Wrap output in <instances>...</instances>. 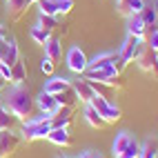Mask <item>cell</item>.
Masks as SVG:
<instances>
[{"label": "cell", "instance_id": "1", "mask_svg": "<svg viewBox=\"0 0 158 158\" xmlns=\"http://www.w3.org/2000/svg\"><path fill=\"white\" fill-rule=\"evenodd\" d=\"M34 107H36V100L31 98V94L25 87H14L7 94L2 109H7L16 120H27L31 116V111H34Z\"/></svg>", "mask_w": 158, "mask_h": 158}, {"label": "cell", "instance_id": "2", "mask_svg": "<svg viewBox=\"0 0 158 158\" xmlns=\"http://www.w3.org/2000/svg\"><path fill=\"white\" fill-rule=\"evenodd\" d=\"M82 76H85V80H96V82H107V85H111V87H118L120 85V71L116 69L114 65H109V67H100V69H85L82 71Z\"/></svg>", "mask_w": 158, "mask_h": 158}, {"label": "cell", "instance_id": "3", "mask_svg": "<svg viewBox=\"0 0 158 158\" xmlns=\"http://www.w3.org/2000/svg\"><path fill=\"white\" fill-rule=\"evenodd\" d=\"M51 131V120H45V123H36V120H23V138L25 140H43L47 138V134Z\"/></svg>", "mask_w": 158, "mask_h": 158}, {"label": "cell", "instance_id": "4", "mask_svg": "<svg viewBox=\"0 0 158 158\" xmlns=\"http://www.w3.org/2000/svg\"><path fill=\"white\" fill-rule=\"evenodd\" d=\"M136 62H138V67L145 73H152V76L158 78V56H156V51L149 45H143V49H140L138 58H136Z\"/></svg>", "mask_w": 158, "mask_h": 158}, {"label": "cell", "instance_id": "5", "mask_svg": "<svg viewBox=\"0 0 158 158\" xmlns=\"http://www.w3.org/2000/svg\"><path fill=\"white\" fill-rule=\"evenodd\" d=\"M143 45H145V40H140V38H136V36L127 34V40L123 43V47H120V51H118V56H120L125 62H134L136 58H138Z\"/></svg>", "mask_w": 158, "mask_h": 158}, {"label": "cell", "instance_id": "6", "mask_svg": "<svg viewBox=\"0 0 158 158\" xmlns=\"http://www.w3.org/2000/svg\"><path fill=\"white\" fill-rule=\"evenodd\" d=\"M20 147V136L11 129H0V158H9Z\"/></svg>", "mask_w": 158, "mask_h": 158}, {"label": "cell", "instance_id": "7", "mask_svg": "<svg viewBox=\"0 0 158 158\" xmlns=\"http://www.w3.org/2000/svg\"><path fill=\"white\" fill-rule=\"evenodd\" d=\"M87 56H85V51H82L80 47H71L69 49V54H67V67L73 71V73H82L87 69Z\"/></svg>", "mask_w": 158, "mask_h": 158}, {"label": "cell", "instance_id": "8", "mask_svg": "<svg viewBox=\"0 0 158 158\" xmlns=\"http://www.w3.org/2000/svg\"><path fill=\"white\" fill-rule=\"evenodd\" d=\"M47 140L54 143L56 147H69L71 145V134L67 127H51V131L47 134Z\"/></svg>", "mask_w": 158, "mask_h": 158}, {"label": "cell", "instance_id": "9", "mask_svg": "<svg viewBox=\"0 0 158 158\" xmlns=\"http://www.w3.org/2000/svg\"><path fill=\"white\" fill-rule=\"evenodd\" d=\"M71 87H73V91H76V96H78V102H82V105H89L94 100V96H96V91H94V87L87 80H76Z\"/></svg>", "mask_w": 158, "mask_h": 158}, {"label": "cell", "instance_id": "10", "mask_svg": "<svg viewBox=\"0 0 158 158\" xmlns=\"http://www.w3.org/2000/svg\"><path fill=\"white\" fill-rule=\"evenodd\" d=\"M18 60H20V49H18V43H16L14 38H7L5 49H2V60H0V62H5V65L14 67Z\"/></svg>", "mask_w": 158, "mask_h": 158}, {"label": "cell", "instance_id": "11", "mask_svg": "<svg viewBox=\"0 0 158 158\" xmlns=\"http://www.w3.org/2000/svg\"><path fill=\"white\" fill-rule=\"evenodd\" d=\"M127 18H129V20H127V34L145 40V38H147V25L143 23V18H140L138 14H131V16H127Z\"/></svg>", "mask_w": 158, "mask_h": 158}, {"label": "cell", "instance_id": "12", "mask_svg": "<svg viewBox=\"0 0 158 158\" xmlns=\"http://www.w3.org/2000/svg\"><path fill=\"white\" fill-rule=\"evenodd\" d=\"M73 120V109L71 107H58L51 114V127H69Z\"/></svg>", "mask_w": 158, "mask_h": 158}, {"label": "cell", "instance_id": "13", "mask_svg": "<svg viewBox=\"0 0 158 158\" xmlns=\"http://www.w3.org/2000/svg\"><path fill=\"white\" fill-rule=\"evenodd\" d=\"M31 5V0H7V14L11 20H20Z\"/></svg>", "mask_w": 158, "mask_h": 158}, {"label": "cell", "instance_id": "14", "mask_svg": "<svg viewBox=\"0 0 158 158\" xmlns=\"http://www.w3.org/2000/svg\"><path fill=\"white\" fill-rule=\"evenodd\" d=\"M116 58H118V54L116 51H102V54L94 56L89 62H87V69H100V67H109L116 62Z\"/></svg>", "mask_w": 158, "mask_h": 158}, {"label": "cell", "instance_id": "15", "mask_svg": "<svg viewBox=\"0 0 158 158\" xmlns=\"http://www.w3.org/2000/svg\"><path fill=\"white\" fill-rule=\"evenodd\" d=\"M36 107L43 111V114H54L58 109V102H56V96H51V94L43 91L40 96L36 98Z\"/></svg>", "mask_w": 158, "mask_h": 158}, {"label": "cell", "instance_id": "16", "mask_svg": "<svg viewBox=\"0 0 158 158\" xmlns=\"http://www.w3.org/2000/svg\"><path fill=\"white\" fill-rule=\"evenodd\" d=\"M67 87H71V82H69L67 78H60V76H51V80H47V85H45V89H43V91L51 94V96H56V94L65 91Z\"/></svg>", "mask_w": 158, "mask_h": 158}, {"label": "cell", "instance_id": "17", "mask_svg": "<svg viewBox=\"0 0 158 158\" xmlns=\"http://www.w3.org/2000/svg\"><path fill=\"white\" fill-rule=\"evenodd\" d=\"M56 102H58V107H76V102H78V96H76V91H73V87H67L65 91H60L56 94Z\"/></svg>", "mask_w": 158, "mask_h": 158}, {"label": "cell", "instance_id": "18", "mask_svg": "<svg viewBox=\"0 0 158 158\" xmlns=\"http://www.w3.org/2000/svg\"><path fill=\"white\" fill-rule=\"evenodd\" d=\"M143 7H145V0H120L118 11L123 16H131V14H140Z\"/></svg>", "mask_w": 158, "mask_h": 158}, {"label": "cell", "instance_id": "19", "mask_svg": "<svg viewBox=\"0 0 158 158\" xmlns=\"http://www.w3.org/2000/svg\"><path fill=\"white\" fill-rule=\"evenodd\" d=\"M45 54H47V58H51L54 62H58L62 58V45H60L58 38H49L45 43Z\"/></svg>", "mask_w": 158, "mask_h": 158}, {"label": "cell", "instance_id": "20", "mask_svg": "<svg viewBox=\"0 0 158 158\" xmlns=\"http://www.w3.org/2000/svg\"><path fill=\"white\" fill-rule=\"evenodd\" d=\"M27 80V69H25V62L23 60H18L16 65L11 67V85L14 87H23V82Z\"/></svg>", "mask_w": 158, "mask_h": 158}, {"label": "cell", "instance_id": "21", "mask_svg": "<svg viewBox=\"0 0 158 158\" xmlns=\"http://www.w3.org/2000/svg\"><path fill=\"white\" fill-rule=\"evenodd\" d=\"M85 120H87V125H91L94 129H100V127H105V125H107V123L102 120V116L94 109L91 105H85Z\"/></svg>", "mask_w": 158, "mask_h": 158}, {"label": "cell", "instance_id": "22", "mask_svg": "<svg viewBox=\"0 0 158 158\" xmlns=\"http://www.w3.org/2000/svg\"><path fill=\"white\" fill-rule=\"evenodd\" d=\"M38 25L43 27L45 31H49V34H54V31L60 27L58 16H47V14H40V16H38Z\"/></svg>", "mask_w": 158, "mask_h": 158}, {"label": "cell", "instance_id": "23", "mask_svg": "<svg viewBox=\"0 0 158 158\" xmlns=\"http://www.w3.org/2000/svg\"><path fill=\"white\" fill-rule=\"evenodd\" d=\"M140 18H143V23L147 25V29H152L158 20H156V11H154V5L152 2H145V7L140 9V14H138Z\"/></svg>", "mask_w": 158, "mask_h": 158}, {"label": "cell", "instance_id": "24", "mask_svg": "<svg viewBox=\"0 0 158 158\" xmlns=\"http://www.w3.org/2000/svg\"><path fill=\"white\" fill-rule=\"evenodd\" d=\"M29 36H31V40H34L36 45H43V47H45L47 40L51 38V34H49V31H45L40 25H34V27H31V29H29Z\"/></svg>", "mask_w": 158, "mask_h": 158}, {"label": "cell", "instance_id": "25", "mask_svg": "<svg viewBox=\"0 0 158 158\" xmlns=\"http://www.w3.org/2000/svg\"><path fill=\"white\" fill-rule=\"evenodd\" d=\"M116 158H140V143L131 136V140H129V145L125 147V149L116 156Z\"/></svg>", "mask_w": 158, "mask_h": 158}, {"label": "cell", "instance_id": "26", "mask_svg": "<svg viewBox=\"0 0 158 158\" xmlns=\"http://www.w3.org/2000/svg\"><path fill=\"white\" fill-rule=\"evenodd\" d=\"M129 140H131V134L129 131H120L118 136H116V140H114V145H111V152H114V156H118L125 147L129 145Z\"/></svg>", "mask_w": 158, "mask_h": 158}, {"label": "cell", "instance_id": "27", "mask_svg": "<svg viewBox=\"0 0 158 158\" xmlns=\"http://www.w3.org/2000/svg\"><path fill=\"white\" fill-rule=\"evenodd\" d=\"M40 7V14H47V16H58V7H56V0H40L36 2Z\"/></svg>", "mask_w": 158, "mask_h": 158}, {"label": "cell", "instance_id": "28", "mask_svg": "<svg viewBox=\"0 0 158 158\" xmlns=\"http://www.w3.org/2000/svg\"><path fill=\"white\" fill-rule=\"evenodd\" d=\"M147 45H149L154 51H156V54H158V23L152 27V29H147Z\"/></svg>", "mask_w": 158, "mask_h": 158}, {"label": "cell", "instance_id": "29", "mask_svg": "<svg viewBox=\"0 0 158 158\" xmlns=\"http://www.w3.org/2000/svg\"><path fill=\"white\" fill-rule=\"evenodd\" d=\"M158 156V149L154 147L152 140H147L145 145H140V158H156Z\"/></svg>", "mask_w": 158, "mask_h": 158}, {"label": "cell", "instance_id": "30", "mask_svg": "<svg viewBox=\"0 0 158 158\" xmlns=\"http://www.w3.org/2000/svg\"><path fill=\"white\" fill-rule=\"evenodd\" d=\"M11 125H14V116L7 109H0V129H11Z\"/></svg>", "mask_w": 158, "mask_h": 158}, {"label": "cell", "instance_id": "31", "mask_svg": "<svg viewBox=\"0 0 158 158\" xmlns=\"http://www.w3.org/2000/svg\"><path fill=\"white\" fill-rule=\"evenodd\" d=\"M56 7H58V16H65L73 9V0H56Z\"/></svg>", "mask_w": 158, "mask_h": 158}, {"label": "cell", "instance_id": "32", "mask_svg": "<svg viewBox=\"0 0 158 158\" xmlns=\"http://www.w3.org/2000/svg\"><path fill=\"white\" fill-rule=\"evenodd\" d=\"M54 65H56V62L54 60H51V58H43V62H40V71H43L45 73V76H54Z\"/></svg>", "mask_w": 158, "mask_h": 158}, {"label": "cell", "instance_id": "33", "mask_svg": "<svg viewBox=\"0 0 158 158\" xmlns=\"http://www.w3.org/2000/svg\"><path fill=\"white\" fill-rule=\"evenodd\" d=\"M0 78L2 80H11V67L5 65V62H0Z\"/></svg>", "mask_w": 158, "mask_h": 158}, {"label": "cell", "instance_id": "34", "mask_svg": "<svg viewBox=\"0 0 158 158\" xmlns=\"http://www.w3.org/2000/svg\"><path fill=\"white\" fill-rule=\"evenodd\" d=\"M114 67H116V69H118V71L123 73V69H125V67H127V62H125V60H123V58L118 56V58H116V62H114Z\"/></svg>", "mask_w": 158, "mask_h": 158}, {"label": "cell", "instance_id": "35", "mask_svg": "<svg viewBox=\"0 0 158 158\" xmlns=\"http://www.w3.org/2000/svg\"><path fill=\"white\" fill-rule=\"evenodd\" d=\"M78 158H96V154H94V152H82Z\"/></svg>", "mask_w": 158, "mask_h": 158}, {"label": "cell", "instance_id": "36", "mask_svg": "<svg viewBox=\"0 0 158 158\" xmlns=\"http://www.w3.org/2000/svg\"><path fill=\"white\" fill-rule=\"evenodd\" d=\"M5 38H7V31H5L2 25H0V40H5Z\"/></svg>", "mask_w": 158, "mask_h": 158}, {"label": "cell", "instance_id": "37", "mask_svg": "<svg viewBox=\"0 0 158 158\" xmlns=\"http://www.w3.org/2000/svg\"><path fill=\"white\" fill-rule=\"evenodd\" d=\"M5 43H7V38H5V40H0V60H2V49H5Z\"/></svg>", "mask_w": 158, "mask_h": 158}, {"label": "cell", "instance_id": "38", "mask_svg": "<svg viewBox=\"0 0 158 158\" xmlns=\"http://www.w3.org/2000/svg\"><path fill=\"white\" fill-rule=\"evenodd\" d=\"M152 5H154V11H156V20H158V0H154Z\"/></svg>", "mask_w": 158, "mask_h": 158}, {"label": "cell", "instance_id": "39", "mask_svg": "<svg viewBox=\"0 0 158 158\" xmlns=\"http://www.w3.org/2000/svg\"><path fill=\"white\" fill-rule=\"evenodd\" d=\"M5 82H7V80H2V78H0V91L5 89Z\"/></svg>", "mask_w": 158, "mask_h": 158}, {"label": "cell", "instance_id": "40", "mask_svg": "<svg viewBox=\"0 0 158 158\" xmlns=\"http://www.w3.org/2000/svg\"><path fill=\"white\" fill-rule=\"evenodd\" d=\"M96 158H105V156H100V154H96Z\"/></svg>", "mask_w": 158, "mask_h": 158}, {"label": "cell", "instance_id": "41", "mask_svg": "<svg viewBox=\"0 0 158 158\" xmlns=\"http://www.w3.org/2000/svg\"><path fill=\"white\" fill-rule=\"evenodd\" d=\"M34 2H40V0H31V5H34Z\"/></svg>", "mask_w": 158, "mask_h": 158}, {"label": "cell", "instance_id": "42", "mask_svg": "<svg viewBox=\"0 0 158 158\" xmlns=\"http://www.w3.org/2000/svg\"><path fill=\"white\" fill-rule=\"evenodd\" d=\"M60 158H67V156H60Z\"/></svg>", "mask_w": 158, "mask_h": 158}, {"label": "cell", "instance_id": "43", "mask_svg": "<svg viewBox=\"0 0 158 158\" xmlns=\"http://www.w3.org/2000/svg\"><path fill=\"white\" fill-rule=\"evenodd\" d=\"M116 2H120V0H116Z\"/></svg>", "mask_w": 158, "mask_h": 158}, {"label": "cell", "instance_id": "44", "mask_svg": "<svg viewBox=\"0 0 158 158\" xmlns=\"http://www.w3.org/2000/svg\"><path fill=\"white\" fill-rule=\"evenodd\" d=\"M5 2H7V0H5Z\"/></svg>", "mask_w": 158, "mask_h": 158}, {"label": "cell", "instance_id": "45", "mask_svg": "<svg viewBox=\"0 0 158 158\" xmlns=\"http://www.w3.org/2000/svg\"><path fill=\"white\" fill-rule=\"evenodd\" d=\"M156 158H158V156H156Z\"/></svg>", "mask_w": 158, "mask_h": 158}]
</instances>
